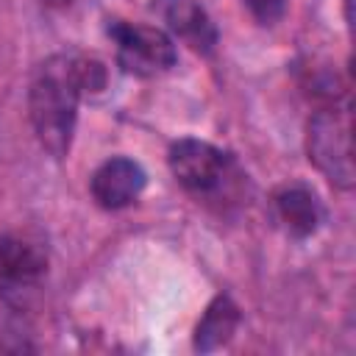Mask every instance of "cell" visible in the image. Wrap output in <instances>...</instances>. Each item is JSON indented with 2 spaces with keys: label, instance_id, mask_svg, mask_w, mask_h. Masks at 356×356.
<instances>
[{
  "label": "cell",
  "instance_id": "1",
  "mask_svg": "<svg viewBox=\"0 0 356 356\" xmlns=\"http://www.w3.org/2000/svg\"><path fill=\"white\" fill-rule=\"evenodd\" d=\"M100 61L86 53H53L44 58L28 86L31 128L53 159H64L72 147L78 103L100 86Z\"/></svg>",
  "mask_w": 356,
  "mask_h": 356
},
{
  "label": "cell",
  "instance_id": "2",
  "mask_svg": "<svg viewBox=\"0 0 356 356\" xmlns=\"http://www.w3.org/2000/svg\"><path fill=\"white\" fill-rule=\"evenodd\" d=\"M167 164L172 178L189 195L206 203L231 200L239 192V184L245 178L231 153L195 136H184L172 142L167 150Z\"/></svg>",
  "mask_w": 356,
  "mask_h": 356
},
{
  "label": "cell",
  "instance_id": "3",
  "mask_svg": "<svg viewBox=\"0 0 356 356\" xmlns=\"http://www.w3.org/2000/svg\"><path fill=\"white\" fill-rule=\"evenodd\" d=\"M306 153L309 161L323 172V178L350 192L356 184L353 170V147H350V111L348 106L328 103L312 114L306 125Z\"/></svg>",
  "mask_w": 356,
  "mask_h": 356
},
{
  "label": "cell",
  "instance_id": "4",
  "mask_svg": "<svg viewBox=\"0 0 356 356\" xmlns=\"http://www.w3.org/2000/svg\"><path fill=\"white\" fill-rule=\"evenodd\" d=\"M108 36L117 47V64L128 75L153 78L172 70L178 61L175 42L164 28L114 19L108 25Z\"/></svg>",
  "mask_w": 356,
  "mask_h": 356
},
{
  "label": "cell",
  "instance_id": "5",
  "mask_svg": "<svg viewBox=\"0 0 356 356\" xmlns=\"http://www.w3.org/2000/svg\"><path fill=\"white\" fill-rule=\"evenodd\" d=\"M147 184V172L136 159L128 156H111L89 178V192L95 203L106 211H120L131 206Z\"/></svg>",
  "mask_w": 356,
  "mask_h": 356
},
{
  "label": "cell",
  "instance_id": "6",
  "mask_svg": "<svg viewBox=\"0 0 356 356\" xmlns=\"http://www.w3.org/2000/svg\"><path fill=\"white\" fill-rule=\"evenodd\" d=\"M150 8L167 25V33L178 36L195 53L209 56L217 47L220 42L217 25L209 17V11L200 6V0H153Z\"/></svg>",
  "mask_w": 356,
  "mask_h": 356
},
{
  "label": "cell",
  "instance_id": "7",
  "mask_svg": "<svg viewBox=\"0 0 356 356\" xmlns=\"http://www.w3.org/2000/svg\"><path fill=\"white\" fill-rule=\"evenodd\" d=\"M273 211H275V220L281 222V228L295 239H306V236L317 234V228L325 222V209H323L317 192L309 189L306 184L281 186L273 195Z\"/></svg>",
  "mask_w": 356,
  "mask_h": 356
},
{
  "label": "cell",
  "instance_id": "8",
  "mask_svg": "<svg viewBox=\"0 0 356 356\" xmlns=\"http://www.w3.org/2000/svg\"><path fill=\"white\" fill-rule=\"evenodd\" d=\"M47 270V256L36 242L0 236V289H17L39 281Z\"/></svg>",
  "mask_w": 356,
  "mask_h": 356
},
{
  "label": "cell",
  "instance_id": "9",
  "mask_svg": "<svg viewBox=\"0 0 356 356\" xmlns=\"http://www.w3.org/2000/svg\"><path fill=\"white\" fill-rule=\"evenodd\" d=\"M239 323H242L239 306H236L228 295H217V298L206 306L203 317H200L197 325H195V342H192L195 350H200V353L220 350L222 345L231 342V337L236 334Z\"/></svg>",
  "mask_w": 356,
  "mask_h": 356
},
{
  "label": "cell",
  "instance_id": "10",
  "mask_svg": "<svg viewBox=\"0 0 356 356\" xmlns=\"http://www.w3.org/2000/svg\"><path fill=\"white\" fill-rule=\"evenodd\" d=\"M242 6L259 25H275L286 14V0H242Z\"/></svg>",
  "mask_w": 356,
  "mask_h": 356
},
{
  "label": "cell",
  "instance_id": "11",
  "mask_svg": "<svg viewBox=\"0 0 356 356\" xmlns=\"http://www.w3.org/2000/svg\"><path fill=\"white\" fill-rule=\"evenodd\" d=\"M42 6H50V8H64V6H70V3H75V0H39Z\"/></svg>",
  "mask_w": 356,
  "mask_h": 356
}]
</instances>
